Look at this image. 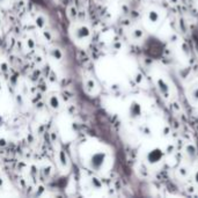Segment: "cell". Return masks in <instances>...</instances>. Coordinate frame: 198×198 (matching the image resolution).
<instances>
[{
	"label": "cell",
	"mask_w": 198,
	"mask_h": 198,
	"mask_svg": "<svg viewBox=\"0 0 198 198\" xmlns=\"http://www.w3.org/2000/svg\"><path fill=\"white\" fill-rule=\"evenodd\" d=\"M50 103H51V106L54 108H57L58 107V101L56 97H51V101H50Z\"/></svg>",
	"instance_id": "obj_1"
},
{
	"label": "cell",
	"mask_w": 198,
	"mask_h": 198,
	"mask_svg": "<svg viewBox=\"0 0 198 198\" xmlns=\"http://www.w3.org/2000/svg\"><path fill=\"white\" fill-rule=\"evenodd\" d=\"M38 24H39V26H42V24H43V20L42 19H38Z\"/></svg>",
	"instance_id": "obj_2"
}]
</instances>
